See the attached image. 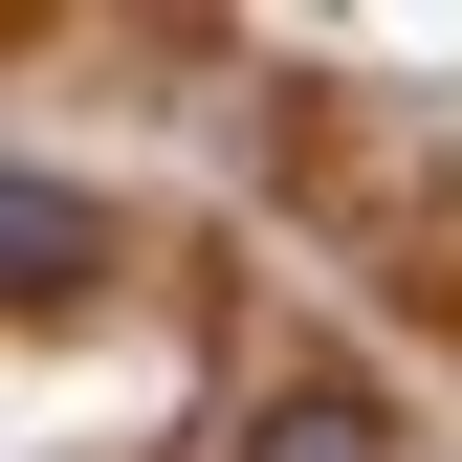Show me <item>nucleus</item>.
<instances>
[{"mask_svg": "<svg viewBox=\"0 0 462 462\" xmlns=\"http://www.w3.org/2000/svg\"><path fill=\"white\" fill-rule=\"evenodd\" d=\"M243 462H396V440L353 374H286V396H243Z\"/></svg>", "mask_w": 462, "mask_h": 462, "instance_id": "obj_1", "label": "nucleus"}, {"mask_svg": "<svg viewBox=\"0 0 462 462\" xmlns=\"http://www.w3.org/2000/svg\"><path fill=\"white\" fill-rule=\"evenodd\" d=\"M0 264H23V309H67V286H88V199L23 177V199H0Z\"/></svg>", "mask_w": 462, "mask_h": 462, "instance_id": "obj_2", "label": "nucleus"}]
</instances>
